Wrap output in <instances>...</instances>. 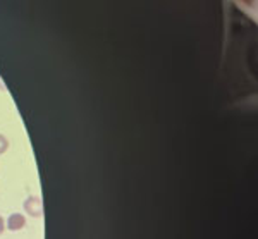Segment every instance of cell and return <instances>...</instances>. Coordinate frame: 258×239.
<instances>
[{"label":"cell","mask_w":258,"mask_h":239,"mask_svg":"<svg viewBox=\"0 0 258 239\" xmlns=\"http://www.w3.org/2000/svg\"><path fill=\"white\" fill-rule=\"evenodd\" d=\"M24 212H28L31 217H41L43 215V201L40 196H30L24 201Z\"/></svg>","instance_id":"6da1fadb"},{"label":"cell","mask_w":258,"mask_h":239,"mask_svg":"<svg viewBox=\"0 0 258 239\" xmlns=\"http://www.w3.org/2000/svg\"><path fill=\"white\" fill-rule=\"evenodd\" d=\"M26 225V217L23 213H12V215L7 219V227L11 230H21Z\"/></svg>","instance_id":"7a4b0ae2"},{"label":"cell","mask_w":258,"mask_h":239,"mask_svg":"<svg viewBox=\"0 0 258 239\" xmlns=\"http://www.w3.org/2000/svg\"><path fill=\"white\" fill-rule=\"evenodd\" d=\"M7 148H9V141H7V138L4 134H0V155L6 153Z\"/></svg>","instance_id":"3957f363"},{"label":"cell","mask_w":258,"mask_h":239,"mask_svg":"<svg viewBox=\"0 0 258 239\" xmlns=\"http://www.w3.org/2000/svg\"><path fill=\"white\" fill-rule=\"evenodd\" d=\"M4 229H6V220H4L2 217H0V234L4 232Z\"/></svg>","instance_id":"277c9868"}]
</instances>
